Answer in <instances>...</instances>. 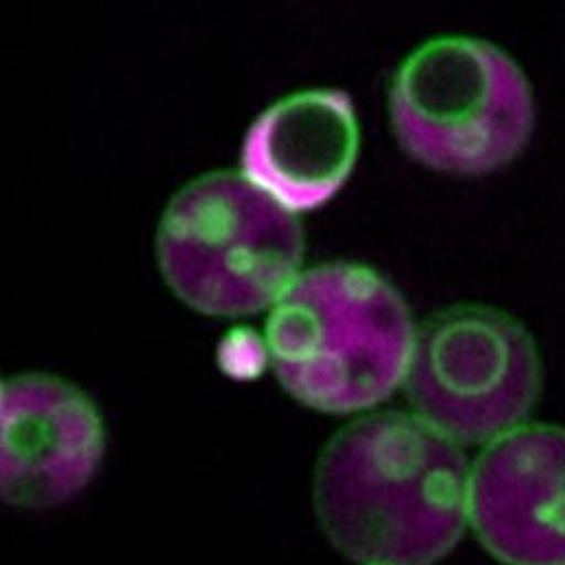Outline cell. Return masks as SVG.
Here are the masks:
<instances>
[{
    "label": "cell",
    "mask_w": 565,
    "mask_h": 565,
    "mask_svg": "<svg viewBox=\"0 0 565 565\" xmlns=\"http://www.w3.org/2000/svg\"><path fill=\"white\" fill-rule=\"evenodd\" d=\"M415 330L402 295L363 265L299 274L274 303L267 354L284 388L326 413L386 399L406 377Z\"/></svg>",
    "instance_id": "obj_2"
},
{
    "label": "cell",
    "mask_w": 565,
    "mask_h": 565,
    "mask_svg": "<svg viewBox=\"0 0 565 565\" xmlns=\"http://www.w3.org/2000/svg\"><path fill=\"white\" fill-rule=\"evenodd\" d=\"M103 457L95 404L73 384L22 376L0 393V500L49 509L77 495Z\"/></svg>",
    "instance_id": "obj_7"
},
{
    "label": "cell",
    "mask_w": 565,
    "mask_h": 565,
    "mask_svg": "<svg viewBox=\"0 0 565 565\" xmlns=\"http://www.w3.org/2000/svg\"><path fill=\"white\" fill-rule=\"evenodd\" d=\"M361 149L354 100L343 90H303L265 109L243 142V175L290 212L328 203L350 180Z\"/></svg>",
    "instance_id": "obj_8"
},
{
    "label": "cell",
    "mask_w": 565,
    "mask_h": 565,
    "mask_svg": "<svg viewBox=\"0 0 565 565\" xmlns=\"http://www.w3.org/2000/svg\"><path fill=\"white\" fill-rule=\"evenodd\" d=\"M0 393H2V386H0Z\"/></svg>",
    "instance_id": "obj_9"
},
{
    "label": "cell",
    "mask_w": 565,
    "mask_h": 565,
    "mask_svg": "<svg viewBox=\"0 0 565 565\" xmlns=\"http://www.w3.org/2000/svg\"><path fill=\"white\" fill-rule=\"evenodd\" d=\"M470 470L452 439L419 417L380 413L321 455L315 509L330 542L363 565H430L459 542Z\"/></svg>",
    "instance_id": "obj_1"
},
{
    "label": "cell",
    "mask_w": 565,
    "mask_h": 565,
    "mask_svg": "<svg viewBox=\"0 0 565 565\" xmlns=\"http://www.w3.org/2000/svg\"><path fill=\"white\" fill-rule=\"evenodd\" d=\"M468 515L507 565H565V430L515 428L470 473Z\"/></svg>",
    "instance_id": "obj_6"
},
{
    "label": "cell",
    "mask_w": 565,
    "mask_h": 565,
    "mask_svg": "<svg viewBox=\"0 0 565 565\" xmlns=\"http://www.w3.org/2000/svg\"><path fill=\"white\" fill-rule=\"evenodd\" d=\"M388 109L402 149L452 175H487L511 164L535 127L522 68L502 49L468 35L417 46L393 75Z\"/></svg>",
    "instance_id": "obj_3"
},
{
    "label": "cell",
    "mask_w": 565,
    "mask_h": 565,
    "mask_svg": "<svg viewBox=\"0 0 565 565\" xmlns=\"http://www.w3.org/2000/svg\"><path fill=\"white\" fill-rule=\"evenodd\" d=\"M408 397L428 426L457 441L515 430L533 411L542 365L529 332L509 315L461 306L417 334L406 370Z\"/></svg>",
    "instance_id": "obj_5"
},
{
    "label": "cell",
    "mask_w": 565,
    "mask_h": 565,
    "mask_svg": "<svg viewBox=\"0 0 565 565\" xmlns=\"http://www.w3.org/2000/svg\"><path fill=\"white\" fill-rule=\"evenodd\" d=\"M303 232L295 212L245 175L214 173L164 212L158 260L190 308L243 317L274 306L299 276Z\"/></svg>",
    "instance_id": "obj_4"
}]
</instances>
